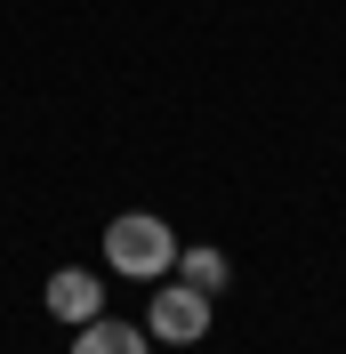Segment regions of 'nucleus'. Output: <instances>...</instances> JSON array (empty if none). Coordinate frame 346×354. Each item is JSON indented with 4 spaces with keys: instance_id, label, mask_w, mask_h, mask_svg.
Wrapping results in <instances>:
<instances>
[{
    "instance_id": "obj_3",
    "label": "nucleus",
    "mask_w": 346,
    "mask_h": 354,
    "mask_svg": "<svg viewBox=\"0 0 346 354\" xmlns=\"http://www.w3.org/2000/svg\"><path fill=\"white\" fill-rule=\"evenodd\" d=\"M48 314H57L65 330L97 322V314H105V282H97L89 266H57V274H48Z\"/></svg>"
},
{
    "instance_id": "obj_5",
    "label": "nucleus",
    "mask_w": 346,
    "mask_h": 354,
    "mask_svg": "<svg viewBox=\"0 0 346 354\" xmlns=\"http://www.w3.org/2000/svg\"><path fill=\"white\" fill-rule=\"evenodd\" d=\"M170 274H177V282H194L201 298H217V290L234 282V266H226V250H185V242H177V266H170Z\"/></svg>"
},
{
    "instance_id": "obj_1",
    "label": "nucleus",
    "mask_w": 346,
    "mask_h": 354,
    "mask_svg": "<svg viewBox=\"0 0 346 354\" xmlns=\"http://www.w3.org/2000/svg\"><path fill=\"white\" fill-rule=\"evenodd\" d=\"M105 266L153 290V282L177 266V234H170V218H161V209H121V218L105 225Z\"/></svg>"
},
{
    "instance_id": "obj_2",
    "label": "nucleus",
    "mask_w": 346,
    "mask_h": 354,
    "mask_svg": "<svg viewBox=\"0 0 346 354\" xmlns=\"http://www.w3.org/2000/svg\"><path fill=\"white\" fill-rule=\"evenodd\" d=\"M145 338H161V346H201V338H210V298H201L194 282H153Z\"/></svg>"
},
{
    "instance_id": "obj_4",
    "label": "nucleus",
    "mask_w": 346,
    "mask_h": 354,
    "mask_svg": "<svg viewBox=\"0 0 346 354\" xmlns=\"http://www.w3.org/2000/svg\"><path fill=\"white\" fill-rule=\"evenodd\" d=\"M73 354H153V338H145V322H113V314H97V322H81Z\"/></svg>"
}]
</instances>
